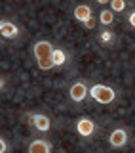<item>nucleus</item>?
<instances>
[{
    "instance_id": "nucleus-10",
    "label": "nucleus",
    "mask_w": 135,
    "mask_h": 153,
    "mask_svg": "<svg viewBox=\"0 0 135 153\" xmlns=\"http://www.w3.org/2000/svg\"><path fill=\"white\" fill-rule=\"evenodd\" d=\"M97 40L103 46H112L114 42H116V35H114L112 31H101L99 35H97Z\"/></svg>"
},
{
    "instance_id": "nucleus-7",
    "label": "nucleus",
    "mask_w": 135,
    "mask_h": 153,
    "mask_svg": "<svg viewBox=\"0 0 135 153\" xmlns=\"http://www.w3.org/2000/svg\"><path fill=\"white\" fill-rule=\"evenodd\" d=\"M0 35H2V38L15 40V38L19 36V27H17L13 21H8V19H4V21H0Z\"/></svg>"
},
{
    "instance_id": "nucleus-13",
    "label": "nucleus",
    "mask_w": 135,
    "mask_h": 153,
    "mask_svg": "<svg viewBox=\"0 0 135 153\" xmlns=\"http://www.w3.org/2000/svg\"><path fill=\"white\" fill-rule=\"evenodd\" d=\"M110 10L114 13H120L126 10V0H110Z\"/></svg>"
},
{
    "instance_id": "nucleus-4",
    "label": "nucleus",
    "mask_w": 135,
    "mask_h": 153,
    "mask_svg": "<svg viewBox=\"0 0 135 153\" xmlns=\"http://www.w3.org/2000/svg\"><path fill=\"white\" fill-rule=\"evenodd\" d=\"M74 130L78 132L82 138H90V136H93V132H95V123L88 117H80L78 121L74 123Z\"/></svg>"
},
{
    "instance_id": "nucleus-2",
    "label": "nucleus",
    "mask_w": 135,
    "mask_h": 153,
    "mask_svg": "<svg viewBox=\"0 0 135 153\" xmlns=\"http://www.w3.org/2000/svg\"><path fill=\"white\" fill-rule=\"evenodd\" d=\"M54 50H55V46L51 44L50 40H38V42H34V46H32V54H34L36 61H42V59L51 57Z\"/></svg>"
},
{
    "instance_id": "nucleus-1",
    "label": "nucleus",
    "mask_w": 135,
    "mask_h": 153,
    "mask_svg": "<svg viewBox=\"0 0 135 153\" xmlns=\"http://www.w3.org/2000/svg\"><path fill=\"white\" fill-rule=\"evenodd\" d=\"M90 96L95 100L97 103H103V105H109L116 100V90L112 86H107V84H93L90 88Z\"/></svg>"
},
{
    "instance_id": "nucleus-11",
    "label": "nucleus",
    "mask_w": 135,
    "mask_h": 153,
    "mask_svg": "<svg viewBox=\"0 0 135 153\" xmlns=\"http://www.w3.org/2000/svg\"><path fill=\"white\" fill-rule=\"evenodd\" d=\"M99 23H101V25H105V27L112 25V23H114V12H112V10H101Z\"/></svg>"
},
{
    "instance_id": "nucleus-5",
    "label": "nucleus",
    "mask_w": 135,
    "mask_h": 153,
    "mask_svg": "<svg viewBox=\"0 0 135 153\" xmlns=\"http://www.w3.org/2000/svg\"><path fill=\"white\" fill-rule=\"evenodd\" d=\"M29 121H31V124L36 128L38 132H50V128H51V121H50L48 115L31 113V115H29Z\"/></svg>"
},
{
    "instance_id": "nucleus-8",
    "label": "nucleus",
    "mask_w": 135,
    "mask_h": 153,
    "mask_svg": "<svg viewBox=\"0 0 135 153\" xmlns=\"http://www.w3.org/2000/svg\"><path fill=\"white\" fill-rule=\"evenodd\" d=\"M27 151H29V153H50V151H51V143L38 138V140H32L31 143H29Z\"/></svg>"
},
{
    "instance_id": "nucleus-3",
    "label": "nucleus",
    "mask_w": 135,
    "mask_h": 153,
    "mask_svg": "<svg viewBox=\"0 0 135 153\" xmlns=\"http://www.w3.org/2000/svg\"><path fill=\"white\" fill-rule=\"evenodd\" d=\"M69 96H70V100H72L74 103H82V102H84V100L90 96V88L86 86V82H82V80H76V82L70 86Z\"/></svg>"
},
{
    "instance_id": "nucleus-9",
    "label": "nucleus",
    "mask_w": 135,
    "mask_h": 153,
    "mask_svg": "<svg viewBox=\"0 0 135 153\" xmlns=\"http://www.w3.org/2000/svg\"><path fill=\"white\" fill-rule=\"evenodd\" d=\"M72 16H74L76 21L86 23L91 16H93V12H91V8L88 6V4H78V6L74 8V12H72Z\"/></svg>"
},
{
    "instance_id": "nucleus-12",
    "label": "nucleus",
    "mask_w": 135,
    "mask_h": 153,
    "mask_svg": "<svg viewBox=\"0 0 135 153\" xmlns=\"http://www.w3.org/2000/svg\"><path fill=\"white\" fill-rule=\"evenodd\" d=\"M51 57H54V61H55V67H61V65H65L67 63V52L63 50V48H55L54 50V54H51Z\"/></svg>"
},
{
    "instance_id": "nucleus-14",
    "label": "nucleus",
    "mask_w": 135,
    "mask_h": 153,
    "mask_svg": "<svg viewBox=\"0 0 135 153\" xmlns=\"http://www.w3.org/2000/svg\"><path fill=\"white\" fill-rule=\"evenodd\" d=\"M38 67H40V71H50V69H54L55 67V61H54V57H48V59H42V61H36Z\"/></svg>"
},
{
    "instance_id": "nucleus-18",
    "label": "nucleus",
    "mask_w": 135,
    "mask_h": 153,
    "mask_svg": "<svg viewBox=\"0 0 135 153\" xmlns=\"http://www.w3.org/2000/svg\"><path fill=\"white\" fill-rule=\"evenodd\" d=\"M97 4H101V6H105V4H110V0H95Z\"/></svg>"
},
{
    "instance_id": "nucleus-15",
    "label": "nucleus",
    "mask_w": 135,
    "mask_h": 153,
    "mask_svg": "<svg viewBox=\"0 0 135 153\" xmlns=\"http://www.w3.org/2000/svg\"><path fill=\"white\" fill-rule=\"evenodd\" d=\"M97 21H99V17L91 16V17L88 19V21H86V23H82V25H84L86 29H88V31H93V29H95V25H97Z\"/></svg>"
},
{
    "instance_id": "nucleus-6",
    "label": "nucleus",
    "mask_w": 135,
    "mask_h": 153,
    "mask_svg": "<svg viewBox=\"0 0 135 153\" xmlns=\"http://www.w3.org/2000/svg\"><path fill=\"white\" fill-rule=\"evenodd\" d=\"M109 143H110V147H114V149L124 147L128 143V130L126 128H114V130L109 134Z\"/></svg>"
},
{
    "instance_id": "nucleus-17",
    "label": "nucleus",
    "mask_w": 135,
    "mask_h": 153,
    "mask_svg": "<svg viewBox=\"0 0 135 153\" xmlns=\"http://www.w3.org/2000/svg\"><path fill=\"white\" fill-rule=\"evenodd\" d=\"M6 149H8V143H6V140H0V153H6Z\"/></svg>"
},
{
    "instance_id": "nucleus-16",
    "label": "nucleus",
    "mask_w": 135,
    "mask_h": 153,
    "mask_svg": "<svg viewBox=\"0 0 135 153\" xmlns=\"http://www.w3.org/2000/svg\"><path fill=\"white\" fill-rule=\"evenodd\" d=\"M128 23H129L131 27H135V10H133V12H129V16H128Z\"/></svg>"
}]
</instances>
